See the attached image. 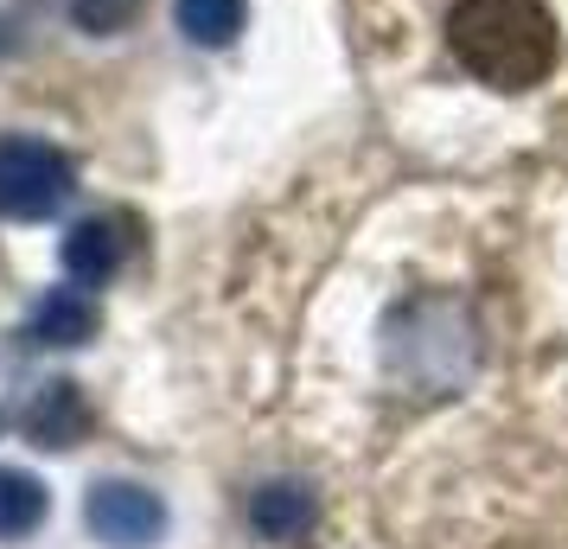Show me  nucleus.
I'll list each match as a JSON object with an SVG mask.
<instances>
[{"label":"nucleus","instance_id":"nucleus-1","mask_svg":"<svg viewBox=\"0 0 568 549\" xmlns=\"http://www.w3.org/2000/svg\"><path fill=\"white\" fill-rule=\"evenodd\" d=\"M447 45L491 90H530L556 71V20L542 0H454Z\"/></svg>","mask_w":568,"mask_h":549},{"label":"nucleus","instance_id":"nucleus-2","mask_svg":"<svg viewBox=\"0 0 568 549\" xmlns=\"http://www.w3.org/2000/svg\"><path fill=\"white\" fill-rule=\"evenodd\" d=\"M71 192H78V166L64 148L32 141V134H0V217L13 224L52 217Z\"/></svg>","mask_w":568,"mask_h":549},{"label":"nucleus","instance_id":"nucleus-3","mask_svg":"<svg viewBox=\"0 0 568 549\" xmlns=\"http://www.w3.org/2000/svg\"><path fill=\"white\" fill-rule=\"evenodd\" d=\"M83 523H90V537L109 543V549H148V543H160V530H166V505H160L154 486L103 479V486H90V498H83Z\"/></svg>","mask_w":568,"mask_h":549},{"label":"nucleus","instance_id":"nucleus-4","mask_svg":"<svg viewBox=\"0 0 568 549\" xmlns=\"http://www.w3.org/2000/svg\"><path fill=\"white\" fill-rule=\"evenodd\" d=\"M129 256H134V217H122V211L83 217V224H71V236H64V275L83 282V288L115 282Z\"/></svg>","mask_w":568,"mask_h":549},{"label":"nucleus","instance_id":"nucleus-5","mask_svg":"<svg viewBox=\"0 0 568 549\" xmlns=\"http://www.w3.org/2000/svg\"><path fill=\"white\" fill-rule=\"evenodd\" d=\"M320 523V498L307 479H262L250 492V530L262 543H301Z\"/></svg>","mask_w":568,"mask_h":549},{"label":"nucleus","instance_id":"nucleus-6","mask_svg":"<svg viewBox=\"0 0 568 549\" xmlns=\"http://www.w3.org/2000/svg\"><path fill=\"white\" fill-rule=\"evenodd\" d=\"M27 441L32 447H78L83 435H90V403H83L78 384H45V390L27 403Z\"/></svg>","mask_w":568,"mask_h":549},{"label":"nucleus","instance_id":"nucleus-7","mask_svg":"<svg viewBox=\"0 0 568 549\" xmlns=\"http://www.w3.org/2000/svg\"><path fill=\"white\" fill-rule=\"evenodd\" d=\"M32 339L58 345V352L97 339V301L83 288H45V301L32 307Z\"/></svg>","mask_w":568,"mask_h":549},{"label":"nucleus","instance_id":"nucleus-8","mask_svg":"<svg viewBox=\"0 0 568 549\" xmlns=\"http://www.w3.org/2000/svg\"><path fill=\"white\" fill-rule=\"evenodd\" d=\"M52 511V492L27 467H0V543H27Z\"/></svg>","mask_w":568,"mask_h":549},{"label":"nucleus","instance_id":"nucleus-9","mask_svg":"<svg viewBox=\"0 0 568 549\" xmlns=\"http://www.w3.org/2000/svg\"><path fill=\"white\" fill-rule=\"evenodd\" d=\"M180 32L192 45H231L243 32V0H180Z\"/></svg>","mask_w":568,"mask_h":549},{"label":"nucleus","instance_id":"nucleus-10","mask_svg":"<svg viewBox=\"0 0 568 549\" xmlns=\"http://www.w3.org/2000/svg\"><path fill=\"white\" fill-rule=\"evenodd\" d=\"M134 13H141V0H71V20H78L83 32H97V39H103V32H122Z\"/></svg>","mask_w":568,"mask_h":549}]
</instances>
